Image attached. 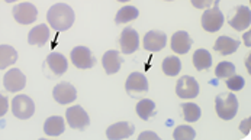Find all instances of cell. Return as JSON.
Instances as JSON below:
<instances>
[{"instance_id":"cell-1","label":"cell","mask_w":251,"mask_h":140,"mask_svg":"<svg viewBox=\"0 0 251 140\" xmlns=\"http://www.w3.org/2000/svg\"><path fill=\"white\" fill-rule=\"evenodd\" d=\"M47 20L50 26L57 32H64L70 29L74 23V10L66 3H57L50 7L47 13Z\"/></svg>"},{"instance_id":"cell-2","label":"cell","mask_w":251,"mask_h":140,"mask_svg":"<svg viewBox=\"0 0 251 140\" xmlns=\"http://www.w3.org/2000/svg\"><path fill=\"white\" fill-rule=\"evenodd\" d=\"M216 114L222 120H231L237 116L238 111V99L234 93H222L215 99Z\"/></svg>"},{"instance_id":"cell-3","label":"cell","mask_w":251,"mask_h":140,"mask_svg":"<svg viewBox=\"0 0 251 140\" xmlns=\"http://www.w3.org/2000/svg\"><path fill=\"white\" fill-rule=\"evenodd\" d=\"M125 90L128 93V96H131L132 99H140L141 96L148 93V81L145 78V75L141 72H132L125 82Z\"/></svg>"},{"instance_id":"cell-4","label":"cell","mask_w":251,"mask_h":140,"mask_svg":"<svg viewBox=\"0 0 251 140\" xmlns=\"http://www.w3.org/2000/svg\"><path fill=\"white\" fill-rule=\"evenodd\" d=\"M12 113H13L15 117H18L21 120H28L35 113V104H34V101L28 96L19 94V96H16L13 99Z\"/></svg>"},{"instance_id":"cell-5","label":"cell","mask_w":251,"mask_h":140,"mask_svg":"<svg viewBox=\"0 0 251 140\" xmlns=\"http://www.w3.org/2000/svg\"><path fill=\"white\" fill-rule=\"evenodd\" d=\"M72 62L78 70H90L95 67L96 58L87 46H75L72 49Z\"/></svg>"},{"instance_id":"cell-6","label":"cell","mask_w":251,"mask_h":140,"mask_svg":"<svg viewBox=\"0 0 251 140\" xmlns=\"http://www.w3.org/2000/svg\"><path fill=\"white\" fill-rule=\"evenodd\" d=\"M66 117H67V123L70 124V127L77 129V130H86L90 124V119L81 105H73L70 108H67Z\"/></svg>"},{"instance_id":"cell-7","label":"cell","mask_w":251,"mask_h":140,"mask_svg":"<svg viewBox=\"0 0 251 140\" xmlns=\"http://www.w3.org/2000/svg\"><path fill=\"white\" fill-rule=\"evenodd\" d=\"M224 25V15L219 10V6H214L211 9H206L202 15V28L206 32H218Z\"/></svg>"},{"instance_id":"cell-8","label":"cell","mask_w":251,"mask_h":140,"mask_svg":"<svg viewBox=\"0 0 251 140\" xmlns=\"http://www.w3.org/2000/svg\"><path fill=\"white\" fill-rule=\"evenodd\" d=\"M13 18L18 23L21 25H29L34 23L38 18V10L32 3H19L13 7L12 10Z\"/></svg>"},{"instance_id":"cell-9","label":"cell","mask_w":251,"mask_h":140,"mask_svg":"<svg viewBox=\"0 0 251 140\" xmlns=\"http://www.w3.org/2000/svg\"><path fill=\"white\" fill-rule=\"evenodd\" d=\"M3 85L9 93H18L22 91L26 85V77L25 74L18 68L9 70L4 74L3 78Z\"/></svg>"},{"instance_id":"cell-10","label":"cell","mask_w":251,"mask_h":140,"mask_svg":"<svg viewBox=\"0 0 251 140\" xmlns=\"http://www.w3.org/2000/svg\"><path fill=\"white\" fill-rule=\"evenodd\" d=\"M229 18V25L235 31H246L251 25V12L247 6H237Z\"/></svg>"},{"instance_id":"cell-11","label":"cell","mask_w":251,"mask_h":140,"mask_svg":"<svg viewBox=\"0 0 251 140\" xmlns=\"http://www.w3.org/2000/svg\"><path fill=\"white\" fill-rule=\"evenodd\" d=\"M176 93L180 99H195L199 94V84L193 77L184 75L176 84Z\"/></svg>"},{"instance_id":"cell-12","label":"cell","mask_w":251,"mask_h":140,"mask_svg":"<svg viewBox=\"0 0 251 140\" xmlns=\"http://www.w3.org/2000/svg\"><path fill=\"white\" fill-rule=\"evenodd\" d=\"M119 43H121V51L122 54H134L138 48H140V36L137 34V31L131 26L125 28L121 34V39H119Z\"/></svg>"},{"instance_id":"cell-13","label":"cell","mask_w":251,"mask_h":140,"mask_svg":"<svg viewBox=\"0 0 251 140\" xmlns=\"http://www.w3.org/2000/svg\"><path fill=\"white\" fill-rule=\"evenodd\" d=\"M52 96L58 104H70L77 99V91L70 82H60L54 87Z\"/></svg>"},{"instance_id":"cell-14","label":"cell","mask_w":251,"mask_h":140,"mask_svg":"<svg viewBox=\"0 0 251 140\" xmlns=\"http://www.w3.org/2000/svg\"><path fill=\"white\" fill-rule=\"evenodd\" d=\"M167 43V35L161 31H150L144 36V49L150 52L161 51Z\"/></svg>"},{"instance_id":"cell-15","label":"cell","mask_w":251,"mask_h":140,"mask_svg":"<svg viewBox=\"0 0 251 140\" xmlns=\"http://www.w3.org/2000/svg\"><path fill=\"white\" fill-rule=\"evenodd\" d=\"M135 132V126L132 123L128 121H119L115 123L112 126H109L106 130V136L110 140H118V139H128L129 136H132Z\"/></svg>"},{"instance_id":"cell-16","label":"cell","mask_w":251,"mask_h":140,"mask_svg":"<svg viewBox=\"0 0 251 140\" xmlns=\"http://www.w3.org/2000/svg\"><path fill=\"white\" fill-rule=\"evenodd\" d=\"M192 43H193L192 38L184 31H177L175 35L172 36V49L179 55L187 54L189 49L192 48Z\"/></svg>"},{"instance_id":"cell-17","label":"cell","mask_w":251,"mask_h":140,"mask_svg":"<svg viewBox=\"0 0 251 140\" xmlns=\"http://www.w3.org/2000/svg\"><path fill=\"white\" fill-rule=\"evenodd\" d=\"M122 62H124V58H121L118 51H108V52H105V55L102 58L103 68H105L108 75L116 74L118 71L121 70Z\"/></svg>"},{"instance_id":"cell-18","label":"cell","mask_w":251,"mask_h":140,"mask_svg":"<svg viewBox=\"0 0 251 140\" xmlns=\"http://www.w3.org/2000/svg\"><path fill=\"white\" fill-rule=\"evenodd\" d=\"M238 46H240L238 39H234V38H229V36H219L216 39L214 49L216 52L222 54V55H231L238 49Z\"/></svg>"},{"instance_id":"cell-19","label":"cell","mask_w":251,"mask_h":140,"mask_svg":"<svg viewBox=\"0 0 251 140\" xmlns=\"http://www.w3.org/2000/svg\"><path fill=\"white\" fill-rule=\"evenodd\" d=\"M47 64L50 67V70L52 71L55 75H63L67 68H69V62L67 58L63 54L58 52H52L47 57Z\"/></svg>"},{"instance_id":"cell-20","label":"cell","mask_w":251,"mask_h":140,"mask_svg":"<svg viewBox=\"0 0 251 140\" xmlns=\"http://www.w3.org/2000/svg\"><path fill=\"white\" fill-rule=\"evenodd\" d=\"M66 130V123L64 119L60 116H51L45 120L44 124V132L48 136H60Z\"/></svg>"},{"instance_id":"cell-21","label":"cell","mask_w":251,"mask_h":140,"mask_svg":"<svg viewBox=\"0 0 251 140\" xmlns=\"http://www.w3.org/2000/svg\"><path fill=\"white\" fill-rule=\"evenodd\" d=\"M48 39H50V29L45 23H41L34 29H31L28 35L29 45H35V46H44L48 42Z\"/></svg>"},{"instance_id":"cell-22","label":"cell","mask_w":251,"mask_h":140,"mask_svg":"<svg viewBox=\"0 0 251 140\" xmlns=\"http://www.w3.org/2000/svg\"><path fill=\"white\" fill-rule=\"evenodd\" d=\"M18 61V52L10 45H0V70H6Z\"/></svg>"},{"instance_id":"cell-23","label":"cell","mask_w":251,"mask_h":140,"mask_svg":"<svg viewBox=\"0 0 251 140\" xmlns=\"http://www.w3.org/2000/svg\"><path fill=\"white\" fill-rule=\"evenodd\" d=\"M193 65L198 71L208 70L212 65V57L206 49H198L193 54Z\"/></svg>"},{"instance_id":"cell-24","label":"cell","mask_w":251,"mask_h":140,"mask_svg":"<svg viewBox=\"0 0 251 140\" xmlns=\"http://www.w3.org/2000/svg\"><path fill=\"white\" fill-rule=\"evenodd\" d=\"M138 15H140V12H138L137 7H134V6H124L122 9L118 10V13H116V16H115V22H116L118 25H121V23H128V22L135 20V19L138 18Z\"/></svg>"},{"instance_id":"cell-25","label":"cell","mask_w":251,"mask_h":140,"mask_svg":"<svg viewBox=\"0 0 251 140\" xmlns=\"http://www.w3.org/2000/svg\"><path fill=\"white\" fill-rule=\"evenodd\" d=\"M181 113H183V119L189 123H195L201 119L202 111L199 108V105L195 103H184L181 104Z\"/></svg>"},{"instance_id":"cell-26","label":"cell","mask_w":251,"mask_h":140,"mask_svg":"<svg viewBox=\"0 0 251 140\" xmlns=\"http://www.w3.org/2000/svg\"><path fill=\"white\" fill-rule=\"evenodd\" d=\"M137 114L143 120H150L152 116H155V103L152 100L144 99L137 104Z\"/></svg>"},{"instance_id":"cell-27","label":"cell","mask_w":251,"mask_h":140,"mask_svg":"<svg viewBox=\"0 0 251 140\" xmlns=\"http://www.w3.org/2000/svg\"><path fill=\"white\" fill-rule=\"evenodd\" d=\"M161 67H163V71H164L166 75L175 77L181 70V62H180V60L177 57H167V58H164Z\"/></svg>"},{"instance_id":"cell-28","label":"cell","mask_w":251,"mask_h":140,"mask_svg":"<svg viewBox=\"0 0 251 140\" xmlns=\"http://www.w3.org/2000/svg\"><path fill=\"white\" fill-rule=\"evenodd\" d=\"M173 138L176 140H192L196 138V132L190 126H177L173 132Z\"/></svg>"},{"instance_id":"cell-29","label":"cell","mask_w":251,"mask_h":140,"mask_svg":"<svg viewBox=\"0 0 251 140\" xmlns=\"http://www.w3.org/2000/svg\"><path fill=\"white\" fill-rule=\"evenodd\" d=\"M234 74H235V65L232 62H228V61L219 62L215 70L216 78H228Z\"/></svg>"},{"instance_id":"cell-30","label":"cell","mask_w":251,"mask_h":140,"mask_svg":"<svg viewBox=\"0 0 251 140\" xmlns=\"http://www.w3.org/2000/svg\"><path fill=\"white\" fill-rule=\"evenodd\" d=\"M244 85H246V81H244V78L241 77V75H231V77H228V81H226V87L231 90V91H240V90H243L244 88Z\"/></svg>"},{"instance_id":"cell-31","label":"cell","mask_w":251,"mask_h":140,"mask_svg":"<svg viewBox=\"0 0 251 140\" xmlns=\"http://www.w3.org/2000/svg\"><path fill=\"white\" fill-rule=\"evenodd\" d=\"M196 9H211L214 6H219L221 0H190Z\"/></svg>"},{"instance_id":"cell-32","label":"cell","mask_w":251,"mask_h":140,"mask_svg":"<svg viewBox=\"0 0 251 140\" xmlns=\"http://www.w3.org/2000/svg\"><path fill=\"white\" fill-rule=\"evenodd\" d=\"M7 108H9V101H7V97L0 94V117H3L6 113H7Z\"/></svg>"},{"instance_id":"cell-33","label":"cell","mask_w":251,"mask_h":140,"mask_svg":"<svg viewBox=\"0 0 251 140\" xmlns=\"http://www.w3.org/2000/svg\"><path fill=\"white\" fill-rule=\"evenodd\" d=\"M241 132L244 135H250V119H247L241 123Z\"/></svg>"},{"instance_id":"cell-34","label":"cell","mask_w":251,"mask_h":140,"mask_svg":"<svg viewBox=\"0 0 251 140\" xmlns=\"http://www.w3.org/2000/svg\"><path fill=\"white\" fill-rule=\"evenodd\" d=\"M140 139H155L158 140V136L155 135V133H152V132H144L140 135Z\"/></svg>"},{"instance_id":"cell-35","label":"cell","mask_w":251,"mask_h":140,"mask_svg":"<svg viewBox=\"0 0 251 140\" xmlns=\"http://www.w3.org/2000/svg\"><path fill=\"white\" fill-rule=\"evenodd\" d=\"M6 3H13V1H16V0H4Z\"/></svg>"},{"instance_id":"cell-36","label":"cell","mask_w":251,"mask_h":140,"mask_svg":"<svg viewBox=\"0 0 251 140\" xmlns=\"http://www.w3.org/2000/svg\"><path fill=\"white\" fill-rule=\"evenodd\" d=\"M118 1H122V3H125V1H129V0H118Z\"/></svg>"},{"instance_id":"cell-37","label":"cell","mask_w":251,"mask_h":140,"mask_svg":"<svg viewBox=\"0 0 251 140\" xmlns=\"http://www.w3.org/2000/svg\"><path fill=\"white\" fill-rule=\"evenodd\" d=\"M166 1H173V0H166Z\"/></svg>"}]
</instances>
